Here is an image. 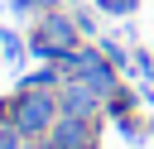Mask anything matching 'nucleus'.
Returning <instances> with one entry per match:
<instances>
[{
    "label": "nucleus",
    "mask_w": 154,
    "mask_h": 149,
    "mask_svg": "<svg viewBox=\"0 0 154 149\" xmlns=\"http://www.w3.org/2000/svg\"><path fill=\"white\" fill-rule=\"evenodd\" d=\"M140 0H96V10H106V14H130Z\"/></svg>",
    "instance_id": "423d86ee"
},
{
    "label": "nucleus",
    "mask_w": 154,
    "mask_h": 149,
    "mask_svg": "<svg viewBox=\"0 0 154 149\" xmlns=\"http://www.w3.org/2000/svg\"><path fill=\"white\" fill-rule=\"evenodd\" d=\"M53 0H14V14H43Z\"/></svg>",
    "instance_id": "0eeeda50"
},
{
    "label": "nucleus",
    "mask_w": 154,
    "mask_h": 149,
    "mask_svg": "<svg viewBox=\"0 0 154 149\" xmlns=\"http://www.w3.org/2000/svg\"><path fill=\"white\" fill-rule=\"evenodd\" d=\"M48 144L53 149H96L101 144V115H72L63 111L48 130Z\"/></svg>",
    "instance_id": "7ed1b4c3"
},
{
    "label": "nucleus",
    "mask_w": 154,
    "mask_h": 149,
    "mask_svg": "<svg viewBox=\"0 0 154 149\" xmlns=\"http://www.w3.org/2000/svg\"><path fill=\"white\" fill-rule=\"evenodd\" d=\"M58 115H63L58 91H14L10 96V120H14V130L24 139H48Z\"/></svg>",
    "instance_id": "f257e3e1"
},
{
    "label": "nucleus",
    "mask_w": 154,
    "mask_h": 149,
    "mask_svg": "<svg viewBox=\"0 0 154 149\" xmlns=\"http://www.w3.org/2000/svg\"><path fill=\"white\" fill-rule=\"evenodd\" d=\"M58 101H63V111H72V115H101V91L91 87V82H82V77H63V87H58Z\"/></svg>",
    "instance_id": "20e7f679"
},
{
    "label": "nucleus",
    "mask_w": 154,
    "mask_h": 149,
    "mask_svg": "<svg viewBox=\"0 0 154 149\" xmlns=\"http://www.w3.org/2000/svg\"><path fill=\"white\" fill-rule=\"evenodd\" d=\"M77 34H82L77 19H67V14H43L38 29H34V38H29V48H34L43 62H58V58H67L72 48H82Z\"/></svg>",
    "instance_id": "f03ea898"
},
{
    "label": "nucleus",
    "mask_w": 154,
    "mask_h": 149,
    "mask_svg": "<svg viewBox=\"0 0 154 149\" xmlns=\"http://www.w3.org/2000/svg\"><path fill=\"white\" fill-rule=\"evenodd\" d=\"M96 48H101V53H106V58H111L116 67H125V53H120V43H111V38H101Z\"/></svg>",
    "instance_id": "6e6552de"
},
{
    "label": "nucleus",
    "mask_w": 154,
    "mask_h": 149,
    "mask_svg": "<svg viewBox=\"0 0 154 149\" xmlns=\"http://www.w3.org/2000/svg\"><path fill=\"white\" fill-rule=\"evenodd\" d=\"M0 53H5V58H19V53H24V43H19V34H10V29H0Z\"/></svg>",
    "instance_id": "39448f33"
}]
</instances>
